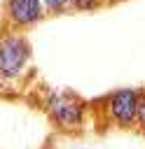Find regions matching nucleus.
Masks as SVG:
<instances>
[{
  "label": "nucleus",
  "instance_id": "8",
  "mask_svg": "<svg viewBox=\"0 0 145 149\" xmlns=\"http://www.w3.org/2000/svg\"><path fill=\"white\" fill-rule=\"evenodd\" d=\"M108 2H124V0H108Z\"/></svg>",
  "mask_w": 145,
  "mask_h": 149
},
{
  "label": "nucleus",
  "instance_id": "2",
  "mask_svg": "<svg viewBox=\"0 0 145 149\" xmlns=\"http://www.w3.org/2000/svg\"><path fill=\"white\" fill-rule=\"evenodd\" d=\"M30 56L33 49L23 30H12V28L0 30V79L2 81L19 79L30 65Z\"/></svg>",
  "mask_w": 145,
  "mask_h": 149
},
{
  "label": "nucleus",
  "instance_id": "4",
  "mask_svg": "<svg viewBox=\"0 0 145 149\" xmlns=\"http://www.w3.org/2000/svg\"><path fill=\"white\" fill-rule=\"evenodd\" d=\"M47 9L42 0H2V23L12 30H28L44 21Z\"/></svg>",
  "mask_w": 145,
  "mask_h": 149
},
{
  "label": "nucleus",
  "instance_id": "5",
  "mask_svg": "<svg viewBox=\"0 0 145 149\" xmlns=\"http://www.w3.org/2000/svg\"><path fill=\"white\" fill-rule=\"evenodd\" d=\"M103 5H108V0H70L72 12H94V9H101Z\"/></svg>",
  "mask_w": 145,
  "mask_h": 149
},
{
  "label": "nucleus",
  "instance_id": "7",
  "mask_svg": "<svg viewBox=\"0 0 145 149\" xmlns=\"http://www.w3.org/2000/svg\"><path fill=\"white\" fill-rule=\"evenodd\" d=\"M136 130H140L145 135V91L140 88V98H138V112H136Z\"/></svg>",
  "mask_w": 145,
  "mask_h": 149
},
{
  "label": "nucleus",
  "instance_id": "1",
  "mask_svg": "<svg viewBox=\"0 0 145 149\" xmlns=\"http://www.w3.org/2000/svg\"><path fill=\"white\" fill-rule=\"evenodd\" d=\"M42 109L49 121L65 133L82 130L89 119V102L72 91H47L42 98Z\"/></svg>",
  "mask_w": 145,
  "mask_h": 149
},
{
  "label": "nucleus",
  "instance_id": "3",
  "mask_svg": "<svg viewBox=\"0 0 145 149\" xmlns=\"http://www.w3.org/2000/svg\"><path fill=\"white\" fill-rule=\"evenodd\" d=\"M138 98H140V88H131V86H122L110 91L103 100H101V112L103 119L122 130L136 128V112H138Z\"/></svg>",
  "mask_w": 145,
  "mask_h": 149
},
{
  "label": "nucleus",
  "instance_id": "6",
  "mask_svg": "<svg viewBox=\"0 0 145 149\" xmlns=\"http://www.w3.org/2000/svg\"><path fill=\"white\" fill-rule=\"evenodd\" d=\"M47 14H65L70 9V0H42Z\"/></svg>",
  "mask_w": 145,
  "mask_h": 149
},
{
  "label": "nucleus",
  "instance_id": "9",
  "mask_svg": "<svg viewBox=\"0 0 145 149\" xmlns=\"http://www.w3.org/2000/svg\"><path fill=\"white\" fill-rule=\"evenodd\" d=\"M82 149H87V147H82Z\"/></svg>",
  "mask_w": 145,
  "mask_h": 149
}]
</instances>
